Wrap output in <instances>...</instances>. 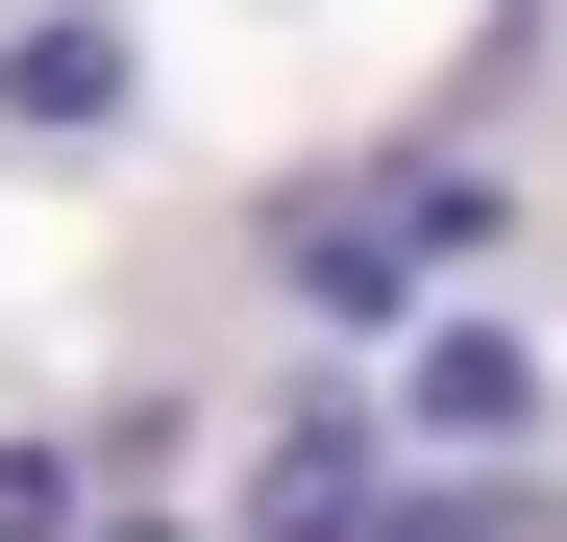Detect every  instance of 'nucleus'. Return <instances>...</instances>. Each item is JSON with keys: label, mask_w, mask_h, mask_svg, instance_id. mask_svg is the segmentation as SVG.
<instances>
[{"label": "nucleus", "mask_w": 567, "mask_h": 542, "mask_svg": "<svg viewBox=\"0 0 567 542\" xmlns=\"http://www.w3.org/2000/svg\"><path fill=\"white\" fill-rule=\"evenodd\" d=\"M124 100H148L124 0H25V25H0V124H25V148H100Z\"/></svg>", "instance_id": "nucleus-4"}, {"label": "nucleus", "mask_w": 567, "mask_h": 542, "mask_svg": "<svg viewBox=\"0 0 567 542\" xmlns=\"http://www.w3.org/2000/svg\"><path fill=\"white\" fill-rule=\"evenodd\" d=\"M395 444H420V469H518V444H543V345L518 321H420L395 345Z\"/></svg>", "instance_id": "nucleus-3"}, {"label": "nucleus", "mask_w": 567, "mask_h": 542, "mask_svg": "<svg viewBox=\"0 0 567 542\" xmlns=\"http://www.w3.org/2000/svg\"><path fill=\"white\" fill-rule=\"evenodd\" d=\"M74 518H100V444L25 419V444H0V542H74Z\"/></svg>", "instance_id": "nucleus-6"}, {"label": "nucleus", "mask_w": 567, "mask_h": 542, "mask_svg": "<svg viewBox=\"0 0 567 542\" xmlns=\"http://www.w3.org/2000/svg\"><path fill=\"white\" fill-rule=\"evenodd\" d=\"M74 542H173V518H74Z\"/></svg>", "instance_id": "nucleus-7"}, {"label": "nucleus", "mask_w": 567, "mask_h": 542, "mask_svg": "<svg viewBox=\"0 0 567 542\" xmlns=\"http://www.w3.org/2000/svg\"><path fill=\"white\" fill-rule=\"evenodd\" d=\"M494 247H518V198H494L468 148H395V173H346V198L271 222L297 321H420V271H494Z\"/></svg>", "instance_id": "nucleus-1"}, {"label": "nucleus", "mask_w": 567, "mask_h": 542, "mask_svg": "<svg viewBox=\"0 0 567 542\" xmlns=\"http://www.w3.org/2000/svg\"><path fill=\"white\" fill-rule=\"evenodd\" d=\"M370 542H567V493H543V469H420V444H395Z\"/></svg>", "instance_id": "nucleus-5"}, {"label": "nucleus", "mask_w": 567, "mask_h": 542, "mask_svg": "<svg viewBox=\"0 0 567 542\" xmlns=\"http://www.w3.org/2000/svg\"><path fill=\"white\" fill-rule=\"evenodd\" d=\"M370 493H395V395L297 371L271 395V469H247V542H370Z\"/></svg>", "instance_id": "nucleus-2"}]
</instances>
